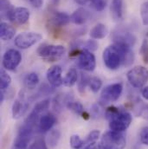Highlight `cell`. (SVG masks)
I'll return each instance as SVG.
<instances>
[{"label":"cell","instance_id":"3","mask_svg":"<svg viewBox=\"0 0 148 149\" xmlns=\"http://www.w3.org/2000/svg\"><path fill=\"white\" fill-rule=\"evenodd\" d=\"M66 49L63 45H54L43 43L41 44L37 50V55L45 62L54 63L59 61L65 54Z\"/></svg>","mask_w":148,"mask_h":149},{"label":"cell","instance_id":"14","mask_svg":"<svg viewBox=\"0 0 148 149\" xmlns=\"http://www.w3.org/2000/svg\"><path fill=\"white\" fill-rule=\"evenodd\" d=\"M62 72L63 70L59 65H54L48 70L46 77L49 83L52 87L58 88L63 84V78L62 77Z\"/></svg>","mask_w":148,"mask_h":149},{"label":"cell","instance_id":"18","mask_svg":"<svg viewBox=\"0 0 148 149\" xmlns=\"http://www.w3.org/2000/svg\"><path fill=\"white\" fill-rule=\"evenodd\" d=\"M90 13L83 7H80L75 10L71 15V21L76 25H82L89 19Z\"/></svg>","mask_w":148,"mask_h":149},{"label":"cell","instance_id":"7","mask_svg":"<svg viewBox=\"0 0 148 149\" xmlns=\"http://www.w3.org/2000/svg\"><path fill=\"white\" fill-rule=\"evenodd\" d=\"M71 20V17H69L65 12H61L57 10H54L50 13V16L48 19L49 27L54 32V34H58V30L61 27L66 26Z\"/></svg>","mask_w":148,"mask_h":149},{"label":"cell","instance_id":"17","mask_svg":"<svg viewBox=\"0 0 148 149\" xmlns=\"http://www.w3.org/2000/svg\"><path fill=\"white\" fill-rule=\"evenodd\" d=\"M112 17L114 21H122L124 17V1L123 0H112L110 5Z\"/></svg>","mask_w":148,"mask_h":149},{"label":"cell","instance_id":"19","mask_svg":"<svg viewBox=\"0 0 148 149\" xmlns=\"http://www.w3.org/2000/svg\"><path fill=\"white\" fill-rule=\"evenodd\" d=\"M16 30L13 26L7 23H1L0 24V37L3 41H9L11 40L15 37Z\"/></svg>","mask_w":148,"mask_h":149},{"label":"cell","instance_id":"16","mask_svg":"<svg viewBox=\"0 0 148 149\" xmlns=\"http://www.w3.org/2000/svg\"><path fill=\"white\" fill-rule=\"evenodd\" d=\"M56 122V116L52 113H46L42 114L39 119L38 129L41 132H48L53 127Z\"/></svg>","mask_w":148,"mask_h":149},{"label":"cell","instance_id":"13","mask_svg":"<svg viewBox=\"0 0 148 149\" xmlns=\"http://www.w3.org/2000/svg\"><path fill=\"white\" fill-rule=\"evenodd\" d=\"M31 12L25 7H17L13 8L9 15L8 19L16 24H24L30 19Z\"/></svg>","mask_w":148,"mask_h":149},{"label":"cell","instance_id":"12","mask_svg":"<svg viewBox=\"0 0 148 149\" xmlns=\"http://www.w3.org/2000/svg\"><path fill=\"white\" fill-rule=\"evenodd\" d=\"M30 108V100H27L24 92H20L18 98L12 105V117L13 119H19L23 117Z\"/></svg>","mask_w":148,"mask_h":149},{"label":"cell","instance_id":"5","mask_svg":"<svg viewBox=\"0 0 148 149\" xmlns=\"http://www.w3.org/2000/svg\"><path fill=\"white\" fill-rule=\"evenodd\" d=\"M126 78L133 88H141L148 81V70L144 66H135L127 72Z\"/></svg>","mask_w":148,"mask_h":149},{"label":"cell","instance_id":"33","mask_svg":"<svg viewBox=\"0 0 148 149\" xmlns=\"http://www.w3.org/2000/svg\"><path fill=\"white\" fill-rule=\"evenodd\" d=\"M29 149H49L47 143L43 138H37L32 144L30 145Z\"/></svg>","mask_w":148,"mask_h":149},{"label":"cell","instance_id":"26","mask_svg":"<svg viewBox=\"0 0 148 149\" xmlns=\"http://www.w3.org/2000/svg\"><path fill=\"white\" fill-rule=\"evenodd\" d=\"M66 107L68 108V109L73 111L74 113H76V114H78V115H81H81L83 114V113L85 112L82 104L80 103V102H78L69 101V102H67Z\"/></svg>","mask_w":148,"mask_h":149},{"label":"cell","instance_id":"25","mask_svg":"<svg viewBox=\"0 0 148 149\" xmlns=\"http://www.w3.org/2000/svg\"><path fill=\"white\" fill-rule=\"evenodd\" d=\"M0 78H1V82H0L1 90L5 91L10 87V85L11 83V77L6 72V70L4 69H3V70H1Z\"/></svg>","mask_w":148,"mask_h":149},{"label":"cell","instance_id":"36","mask_svg":"<svg viewBox=\"0 0 148 149\" xmlns=\"http://www.w3.org/2000/svg\"><path fill=\"white\" fill-rule=\"evenodd\" d=\"M100 134H101V132L99 130H93L92 132H90L86 140L84 141V143L85 144H91V143H94L100 137Z\"/></svg>","mask_w":148,"mask_h":149},{"label":"cell","instance_id":"41","mask_svg":"<svg viewBox=\"0 0 148 149\" xmlns=\"http://www.w3.org/2000/svg\"><path fill=\"white\" fill-rule=\"evenodd\" d=\"M85 149H105L101 145H98L96 144L95 142L94 143H91V144H88Z\"/></svg>","mask_w":148,"mask_h":149},{"label":"cell","instance_id":"2","mask_svg":"<svg viewBox=\"0 0 148 149\" xmlns=\"http://www.w3.org/2000/svg\"><path fill=\"white\" fill-rule=\"evenodd\" d=\"M105 116L109 121L110 129L115 132L123 133L129 127L133 120V116L129 112L120 110L114 106L106 109Z\"/></svg>","mask_w":148,"mask_h":149},{"label":"cell","instance_id":"23","mask_svg":"<svg viewBox=\"0 0 148 149\" xmlns=\"http://www.w3.org/2000/svg\"><path fill=\"white\" fill-rule=\"evenodd\" d=\"M13 6L10 0H0V9H1V17L3 19H8L10 13L13 10Z\"/></svg>","mask_w":148,"mask_h":149},{"label":"cell","instance_id":"1","mask_svg":"<svg viewBox=\"0 0 148 149\" xmlns=\"http://www.w3.org/2000/svg\"><path fill=\"white\" fill-rule=\"evenodd\" d=\"M102 58L105 66L108 70H116L121 65L130 66L133 63L134 54L131 47L113 42L105 49Z\"/></svg>","mask_w":148,"mask_h":149},{"label":"cell","instance_id":"29","mask_svg":"<svg viewBox=\"0 0 148 149\" xmlns=\"http://www.w3.org/2000/svg\"><path fill=\"white\" fill-rule=\"evenodd\" d=\"M49 105H50V99L47 98V99H44L39 102H37V104L35 105L34 107V111L37 113L38 114L45 112L49 108Z\"/></svg>","mask_w":148,"mask_h":149},{"label":"cell","instance_id":"38","mask_svg":"<svg viewBox=\"0 0 148 149\" xmlns=\"http://www.w3.org/2000/svg\"><path fill=\"white\" fill-rule=\"evenodd\" d=\"M140 141L144 145L148 146V127H144L143 128H141L140 133Z\"/></svg>","mask_w":148,"mask_h":149},{"label":"cell","instance_id":"40","mask_svg":"<svg viewBox=\"0 0 148 149\" xmlns=\"http://www.w3.org/2000/svg\"><path fill=\"white\" fill-rule=\"evenodd\" d=\"M28 2L34 7V8H41L42 3H43V0H28Z\"/></svg>","mask_w":148,"mask_h":149},{"label":"cell","instance_id":"31","mask_svg":"<svg viewBox=\"0 0 148 149\" xmlns=\"http://www.w3.org/2000/svg\"><path fill=\"white\" fill-rule=\"evenodd\" d=\"M69 143L70 147L73 149H81L85 145L84 141H82L81 138L77 134H74L70 137Z\"/></svg>","mask_w":148,"mask_h":149},{"label":"cell","instance_id":"8","mask_svg":"<svg viewBox=\"0 0 148 149\" xmlns=\"http://www.w3.org/2000/svg\"><path fill=\"white\" fill-rule=\"evenodd\" d=\"M123 91V86L120 82L113 83L105 87L101 93V103H108L116 102L120 97Z\"/></svg>","mask_w":148,"mask_h":149},{"label":"cell","instance_id":"11","mask_svg":"<svg viewBox=\"0 0 148 149\" xmlns=\"http://www.w3.org/2000/svg\"><path fill=\"white\" fill-rule=\"evenodd\" d=\"M35 129L30 127L24 124V126L19 129L18 134L15 140L14 146L16 149H26L28 148L32 136L34 134Z\"/></svg>","mask_w":148,"mask_h":149},{"label":"cell","instance_id":"27","mask_svg":"<svg viewBox=\"0 0 148 149\" xmlns=\"http://www.w3.org/2000/svg\"><path fill=\"white\" fill-rule=\"evenodd\" d=\"M88 86L94 93H97L102 87V81L97 76L90 77Z\"/></svg>","mask_w":148,"mask_h":149},{"label":"cell","instance_id":"24","mask_svg":"<svg viewBox=\"0 0 148 149\" xmlns=\"http://www.w3.org/2000/svg\"><path fill=\"white\" fill-rule=\"evenodd\" d=\"M60 137H61V133L58 130L50 131L48 135V138H47L48 145H49V147H51V148H55L58 144Z\"/></svg>","mask_w":148,"mask_h":149},{"label":"cell","instance_id":"20","mask_svg":"<svg viewBox=\"0 0 148 149\" xmlns=\"http://www.w3.org/2000/svg\"><path fill=\"white\" fill-rule=\"evenodd\" d=\"M108 34V27L101 23L97 24L95 26H94L89 33L92 39H102L107 37Z\"/></svg>","mask_w":148,"mask_h":149},{"label":"cell","instance_id":"21","mask_svg":"<svg viewBox=\"0 0 148 149\" xmlns=\"http://www.w3.org/2000/svg\"><path fill=\"white\" fill-rule=\"evenodd\" d=\"M78 77L79 74L77 70L74 68H71L70 70H69L65 77L63 78V85L66 87H73L78 81Z\"/></svg>","mask_w":148,"mask_h":149},{"label":"cell","instance_id":"34","mask_svg":"<svg viewBox=\"0 0 148 149\" xmlns=\"http://www.w3.org/2000/svg\"><path fill=\"white\" fill-rule=\"evenodd\" d=\"M140 54L142 56V59L146 64H148V40L144 39L140 49Z\"/></svg>","mask_w":148,"mask_h":149},{"label":"cell","instance_id":"6","mask_svg":"<svg viewBox=\"0 0 148 149\" xmlns=\"http://www.w3.org/2000/svg\"><path fill=\"white\" fill-rule=\"evenodd\" d=\"M42 39V36L37 32H23L15 37L14 44L22 49H27Z\"/></svg>","mask_w":148,"mask_h":149},{"label":"cell","instance_id":"4","mask_svg":"<svg viewBox=\"0 0 148 149\" xmlns=\"http://www.w3.org/2000/svg\"><path fill=\"white\" fill-rule=\"evenodd\" d=\"M105 149H124L126 146V139L123 133L108 131L101 137V144Z\"/></svg>","mask_w":148,"mask_h":149},{"label":"cell","instance_id":"39","mask_svg":"<svg viewBox=\"0 0 148 149\" xmlns=\"http://www.w3.org/2000/svg\"><path fill=\"white\" fill-rule=\"evenodd\" d=\"M53 88V87H52ZM49 88V86H47V85H42L40 88H39V91H38V93H37V95L38 96H44V95H49V94H51L52 92H53V89L54 88Z\"/></svg>","mask_w":148,"mask_h":149},{"label":"cell","instance_id":"43","mask_svg":"<svg viewBox=\"0 0 148 149\" xmlns=\"http://www.w3.org/2000/svg\"><path fill=\"white\" fill-rule=\"evenodd\" d=\"M74 1L80 5H85L88 3L89 0H74Z\"/></svg>","mask_w":148,"mask_h":149},{"label":"cell","instance_id":"44","mask_svg":"<svg viewBox=\"0 0 148 149\" xmlns=\"http://www.w3.org/2000/svg\"><path fill=\"white\" fill-rule=\"evenodd\" d=\"M58 1H59V0H53V2H54L55 3H58Z\"/></svg>","mask_w":148,"mask_h":149},{"label":"cell","instance_id":"32","mask_svg":"<svg viewBox=\"0 0 148 149\" xmlns=\"http://www.w3.org/2000/svg\"><path fill=\"white\" fill-rule=\"evenodd\" d=\"M140 17L142 24L145 26H148V1L144 2L140 6Z\"/></svg>","mask_w":148,"mask_h":149},{"label":"cell","instance_id":"37","mask_svg":"<svg viewBox=\"0 0 148 149\" xmlns=\"http://www.w3.org/2000/svg\"><path fill=\"white\" fill-rule=\"evenodd\" d=\"M84 46L85 49H88L89 51H95L98 49V42L95 41V39L88 40L86 42H84Z\"/></svg>","mask_w":148,"mask_h":149},{"label":"cell","instance_id":"35","mask_svg":"<svg viewBox=\"0 0 148 149\" xmlns=\"http://www.w3.org/2000/svg\"><path fill=\"white\" fill-rule=\"evenodd\" d=\"M102 108H103V104L101 103V102H98V103H95L94 105H92L91 107V117L93 118H98L101 115L102 113Z\"/></svg>","mask_w":148,"mask_h":149},{"label":"cell","instance_id":"9","mask_svg":"<svg viewBox=\"0 0 148 149\" xmlns=\"http://www.w3.org/2000/svg\"><path fill=\"white\" fill-rule=\"evenodd\" d=\"M22 62V55L21 53L15 49H10L5 51L3 56L2 64L4 70L13 71L15 70Z\"/></svg>","mask_w":148,"mask_h":149},{"label":"cell","instance_id":"28","mask_svg":"<svg viewBox=\"0 0 148 149\" xmlns=\"http://www.w3.org/2000/svg\"><path fill=\"white\" fill-rule=\"evenodd\" d=\"M89 80L90 77L85 73H81V76H80V81H78V90L81 94H83L85 92L86 87L88 85L89 83Z\"/></svg>","mask_w":148,"mask_h":149},{"label":"cell","instance_id":"10","mask_svg":"<svg viewBox=\"0 0 148 149\" xmlns=\"http://www.w3.org/2000/svg\"><path fill=\"white\" fill-rule=\"evenodd\" d=\"M77 65L80 69H81L84 71H94L96 67V60L92 51H89L88 49H82L80 55L78 56Z\"/></svg>","mask_w":148,"mask_h":149},{"label":"cell","instance_id":"22","mask_svg":"<svg viewBox=\"0 0 148 149\" xmlns=\"http://www.w3.org/2000/svg\"><path fill=\"white\" fill-rule=\"evenodd\" d=\"M39 81H40L39 76L35 72H31V73L28 74L24 78V85L28 89L36 88Z\"/></svg>","mask_w":148,"mask_h":149},{"label":"cell","instance_id":"42","mask_svg":"<svg viewBox=\"0 0 148 149\" xmlns=\"http://www.w3.org/2000/svg\"><path fill=\"white\" fill-rule=\"evenodd\" d=\"M141 95L144 99L147 100L148 101V86L145 87L144 88H142L141 90Z\"/></svg>","mask_w":148,"mask_h":149},{"label":"cell","instance_id":"15","mask_svg":"<svg viewBox=\"0 0 148 149\" xmlns=\"http://www.w3.org/2000/svg\"><path fill=\"white\" fill-rule=\"evenodd\" d=\"M113 42L115 43H121L127 45L129 47H133L135 42H136V37L130 32H126V31H119L115 32L113 36Z\"/></svg>","mask_w":148,"mask_h":149},{"label":"cell","instance_id":"30","mask_svg":"<svg viewBox=\"0 0 148 149\" xmlns=\"http://www.w3.org/2000/svg\"><path fill=\"white\" fill-rule=\"evenodd\" d=\"M88 3L94 10L101 12L105 10L108 3V0H89Z\"/></svg>","mask_w":148,"mask_h":149}]
</instances>
